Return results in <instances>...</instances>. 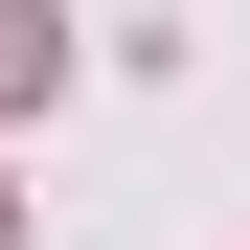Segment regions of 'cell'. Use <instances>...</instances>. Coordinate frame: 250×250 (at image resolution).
I'll return each instance as SVG.
<instances>
[{
  "label": "cell",
  "instance_id": "cell-1",
  "mask_svg": "<svg viewBox=\"0 0 250 250\" xmlns=\"http://www.w3.org/2000/svg\"><path fill=\"white\" fill-rule=\"evenodd\" d=\"M68 91V23H46V0H0V114H46Z\"/></svg>",
  "mask_w": 250,
  "mask_h": 250
}]
</instances>
